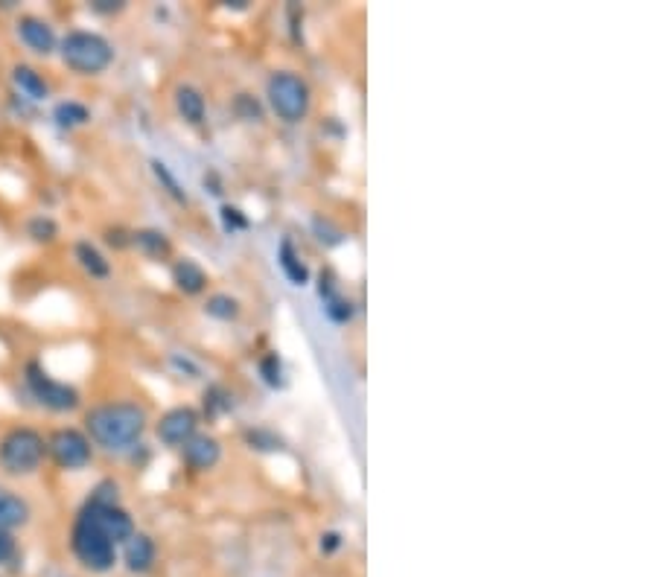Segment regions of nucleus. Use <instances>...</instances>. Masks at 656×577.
I'll list each match as a JSON object with an SVG mask.
<instances>
[{
	"instance_id": "nucleus-1",
	"label": "nucleus",
	"mask_w": 656,
	"mask_h": 577,
	"mask_svg": "<svg viewBox=\"0 0 656 577\" xmlns=\"http://www.w3.org/2000/svg\"><path fill=\"white\" fill-rule=\"evenodd\" d=\"M85 426L91 441L111 452H123L140 441L146 429V411L135 403H108L88 411Z\"/></svg>"
},
{
	"instance_id": "nucleus-2",
	"label": "nucleus",
	"mask_w": 656,
	"mask_h": 577,
	"mask_svg": "<svg viewBox=\"0 0 656 577\" xmlns=\"http://www.w3.org/2000/svg\"><path fill=\"white\" fill-rule=\"evenodd\" d=\"M62 62L82 76H94L114 62V50L103 35L76 30V33L65 35L62 41Z\"/></svg>"
},
{
	"instance_id": "nucleus-3",
	"label": "nucleus",
	"mask_w": 656,
	"mask_h": 577,
	"mask_svg": "<svg viewBox=\"0 0 656 577\" xmlns=\"http://www.w3.org/2000/svg\"><path fill=\"white\" fill-rule=\"evenodd\" d=\"M47 455V443L33 429H12L0 441V467L9 476H30L41 467Z\"/></svg>"
},
{
	"instance_id": "nucleus-4",
	"label": "nucleus",
	"mask_w": 656,
	"mask_h": 577,
	"mask_svg": "<svg viewBox=\"0 0 656 577\" xmlns=\"http://www.w3.org/2000/svg\"><path fill=\"white\" fill-rule=\"evenodd\" d=\"M70 545H73V554L79 557V563L91 572H108L117 563V545L111 543L103 531L82 513L73 525Z\"/></svg>"
},
{
	"instance_id": "nucleus-5",
	"label": "nucleus",
	"mask_w": 656,
	"mask_h": 577,
	"mask_svg": "<svg viewBox=\"0 0 656 577\" xmlns=\"http://www.w3.org/2000/svg\"><path fill=\"white\" fill-rule=\"evenodd\" d=\"M266 94H269L272 111H275L280 120H286V123H298V120H304L307 111H310V88H307V82H304L301 76H295V73H286V70L275 73V76L269 79Z\"/></svg>"
},
{
	"instance_id": "nucleus-6",
	"label": "nucleus",
	"mask_w": 656,
	"mask_h": 577,
	"mask_svg": "<svg viewBox=\"0 0 656 577\" xmlns=\"http://www.w3.org/2000/svg\"><path fill=\"white\" fill-rule=\"evenodd\" d=\"M27 385H30V391L35 394V400H38L41 406L53 408V411H70V408L79 406L76 388H70L65 382L47 376L38 365H30V368H27Z\"/></svg>"
},
{
	"instance_id": "nucleus-7",
	"label": "nucleus",
	"mask_w": 656,
	"mask_h": 577,
	"mask_svg": "<svg viewBox=\"0 0 656 577\" xmlns=\"http://www.w3.org/2000/svg\"><path fill=\"white\" fill-rule=\"evenodd\" d=\"M47 449L56 458V464L65 467V470H82V467L91 464V441L76 429H59L50 438Z\"/></svg>"
},
{
	"instance_id": "nucleus-8",
	"label": "nucleus",
	"mask_w": 656,
	"mask_h": 577,
	"mask_svg": "<svg viewBox=\"0 0 656 577\" xmlns=\"http://www.w3.org/2000/svg\"><path fill=\"white\" fill-rule=\"evenodd\" d=\"M196 426H199V417L193 408H173L161 417L158 423V438L167 443V446H184L196 435Z\"/></svg>"
},
{
	"instance_id": "nucleus-9",
	"label": "nucleus",
	"mask_w": 656,
	"mask_h": 577,
	"mask_svg": "<svg viewBox=\"0 0 656 577\" xmlns=\"http://www.w3.org/2000/svg\"><path fill=\"white\" fill-rule=\"evenodd\" d=\"M18 35H21V41H24L33 53H41V56L53 53V47H56L53 27H50L47 21L35 18V15H24V18L18 21Z\"/></svg>"
},
{
	"instance_id": "nucleus-10",
	"label": "nucleus",
	"mask_w": 656,
	"mask_h": 577,
	"mask_svg": "<svg viewBox=\"0 0 656 577\" xmlns=\"http://www.w3.org/2000/svg\"><path fill=\"white\" fill-rule=\"evenodd\" d=\"M181 452H184V461L190 467H196V470H210L222 458V446L210 435H193L190 441L181 446Z\"/></svg>"
},
{
	"instance_id": "nucleus-11",
	"label": "nucleus",
	"mask_w": 656,
	"mask_h": 577,
	"mask_svg": "<svg viewBox=\"0 0 656 577\" xmlns=\"http://www.w3.org/2000/svg\"><path fill=\"white\" fill-rule=\"evenodd\" d=\"M27 519H30V505L12 490L0 487V531H15L27 525Z\"/></svg>"
},
{
	"instance_id": "nucleus-12",
	"label": "nucleus",
	"mask_w": 656,
	"mask_h": 577,
	"mask_svg": "<svg viewBox=\"0 0 656 577\" xmlns=\"http://www.w3.org/2000/svg\"><path fill=\"white\" fill-rule=\"evenodd\" d=\"M155 563V543L146 534H132L126 540V566L132 572H149Z\"/></svg>"
},
{
	"instance_id": "nucleus-13",
	"label": "nucleus",
	"mask_w": 656,
	"mask_h": 577,
	"mask_svg": "<svg viewBox=\"0 0 656 577\" xmlns=\"http://www.w3.org/2000/svg\"><path fill=\"white\" fill-rule=\"evenodd\" d=\"M173 280L178 283V289L187 292V295H199L208 286V274L202 272V266L193 263V260H178L173 269Z\"/></svg>"
},
{
	"instance_id": "nucleus-14",
	"label": "nucleus",
	"mask_w": 656,
	"mask_h": 577,
	"mask_svg": "<svg viewBox=\"0 0 656 577\" xmlns=\"http://www.w3.org/2000/svg\"><path fill=\"white\" fill-rule=\"evenodd\" d=\"M175 108H178V114H181L187 123H193V126H199V123L205 120V97H202L196 88H190V85H184V88L175 91Z\"/></svg>"
},
{
	"instance_id": "nucleus-15",
	"label": "nucleus",
	"mask_w": 656,
	"mask_h": 577,
	"mask_svg": "<svg viewBox=\"0 0 656 577\" xmlns=\"http://www.w3.org/2000/svg\"><path fill=\"white\" fill-rule=\"evenodd\" d=\"M277 263H280V269L286 272V277H289L295 286H304V283L310 280L307 266L301 263V257H298V251H295V245H292L289 239L280 242V248H277Z\"/></svg>"
},
{
	"instance_id": "nucleus-16",
	"label": "nucleus",
	"mask_w": 656,
	"mask_h": 577,
	"mask_svg": "<svg viewBox=\"0 0 656 577\" xmlns=\"http://www.w3.org/2000/svg\"><path fill=\"white\" fill-rule=\"evenodd\" d=\"M76 260H79V266L91 274V277H108V274H111L108 260H105L103 254H100L91 242H79V245H76Z\"/></svg>"
},
{
	"instance_id": "nucleus-17",
	"label": "nucleus",
	"mask_w": 656,
	"mask_h": 577,
	"mask_svg": "<svg viewBox=\"0 0 656 577\" xmlns=\"http://www.w3.org/2000/svg\"><path fill=\"white\" fill-rule=\"evenodd\" d=\"M12 79H15V85L21 88V94H27L30 100H44V97H47V82H44L33 68L18 65V68L12 70Z\"/></svg>"
},
{
	"instance_id": "nucleus-18",
	"label": "nucleus",
	"mask_w": 656,
	"mask_h": 577,
	"mask_svg": "<svg viewBox=\"0 0 656 577\" xmlns=\"http://www.w3.org/2000/svg\"><path fill=\"white\" fill-rule=\"evenodd\" d=\"M91 120V111L79 102H59L56 105V123L62 129H76V126H85Z\"/></svg>"
},
{
	"instance_id": "nucleus-19",
	"label": "nucleus",
	"mask_w": 656,
	"mask_h": 577,
	"mask_svg": "<svg viewBox=\"0 0 656 577\" xmlns=\"http://www.w3.org/2000/svg\"><path fill=\"white\" fill-rule=\"evenodd\" d=\"M135 245L149 257H167L170 254V239L164 237L161 231H138Z\"/></svg>"
},
{
	"instance_id": "nucleus-20",
	"label": "nucleus",
	"mask_w": 656,
	"mask_h": 577,
	"mask_svg": "<svg viewBox=\"0 0 656 577\" xmlns=\"http://www.w3.org/2000/svg\"><path fill=\"white\" fill-rule=\"evenodd\" d=\"M205 309H208L210 318H219V321H234L240 315V304L231 295H213V298H208Z\"/></svg>"
},
{
	"instance_id": "nucleus-21",
	"label": "nucleus",
	"mask_w": 656,
	"mask_h": 577,
	"mask_svg": "<svg viewBox=\"0 0 656 577\" xmlns=\"http://www.w3.org/2000/svg\"><path fill=\"white\" fill-rule=\"evenodd\" d=\"M327 315H330L336 324H347V321L353 318V304L345 301V298H339V295H333V298H327Z\"/></svg>"
},
{
	"instance_id": "nucleus-22",
	"label": "nucleus",
	"mask_w": 656,
	"mask_h": 577,
	"mask_svg": "<svg viewBox=\"0 0 656 577\" xmlns=\"http://www.w3.org/2000/svg\"><path fill=\"white\" fill-rule=\"evenodd\" d=\"M312 225H315V234H318L321 242H327V245H339V242H342V231H339L333 222H327V219H321V216H318Z\"/></svg>"
},
{
	"instance_id": "nucleus-23",
	"label": "nucleus",
	"mask_w": 656,
	"mask_h": 577,
	"mask_svg": "<svg viewBox=\"0 0 656 577\" xmlns=\"http://www.w3.org/2000/svg\"><path fill=\"white\" fill-rule=\"evenodd\" d=\"M152 167H155V175H158V178L164 181V187L170 190V196H173V199H178V202H187V196L181 193V187H178V181H175L173 175H170V170H167V164H161V161H155Z\"/></svg>"
},
{
	"instance_id": "nucleus-24",
	"label": "nucleus",
	"mask_w": 656,
	"mask_h": 577,
	"mask_svg": "<svg viewBox=\"0 0 656 577\" xmlns=\"http://www.w3.org/2000/svg\"><path fill=\"white\" fill-rule=\"evenodd\" d=\"M30 237L38 239V242H50L56 237V225L50 219H33L30 222Z\"/></svg>"
},
{
	"instance_id": "nucleus-25",
	"label": "nucleus",
	"mask_w": 656,
	"mask_h": 577,
	"mask_svg": "<svg viewBox=\"0 0 656 577\" xmlns=\"http://www.w3.org/2000/svg\"><path fill=\"white\" fill-rule=\"evenodd\" d=\"M260 371H263V376H266V382H269V385H283V379H280V376H283V371H280V362H277V356H266V359H263V365H260Z\"/></svg>"
},
{
	"instance_id": "nucleus-26",
	"label": "nucleus",
	"mask_w": 656,
	"mask_h": 577,
	"mask_svg": "<svg viewBox=\"0 0 656 577\" xmlns=\"http://www.w3.org/2000/svg\"><path fill=\"white\" fill-rule=\"evenodd\" d=\"M222 222H225L228 231H242L248 225V219L242 216L237 207H222Z\"/></svg>"
},
{
	"instance_id": "nucleus-27",
	"label": "nucleus",
	"mask_w": 656,
	"mask_h": 577,
	"mask_svg": "<svg viewBox=\"0 0 656 577\" xmlns=\"http://www.w3.org/2000/svg\"><path fill=\"white\" fill-rule=\"evenodd\" d=\"M12 554H15V540H12V534H9V531H0V566L9 563Z\"/></svg>"
},
{
	"instance_id": "nucleus-28",
	"label": "nucleus",
	"mask_w": 656,
	"mask_h": 577,
	"mask_svg": "<svg viewBox=\"0 0 656 577\" xmlns=\"http://www.w3.org/2000/svg\"><path fill=\"white\" fill-rule=\"evenodd\" d=\"M94 9L97 12H120L123 3H111V0H94Z\"/></svg>"
},
{
	"instance_id": "nucleus-29",
	"label": "nucleus",
	"mask_w": 656,
	"mask_h": 577,
	"mask_svg": "<svg viewBox=\"0 0 656 577\" xmlns=\"http://www.w3.org/2000/svg\"><path fill=\"white\" fill-rule=\"evenodd\" d=\"M339 545V534H327L324 540H321V551H333Z\"/></svg>"
}]
</instances>
